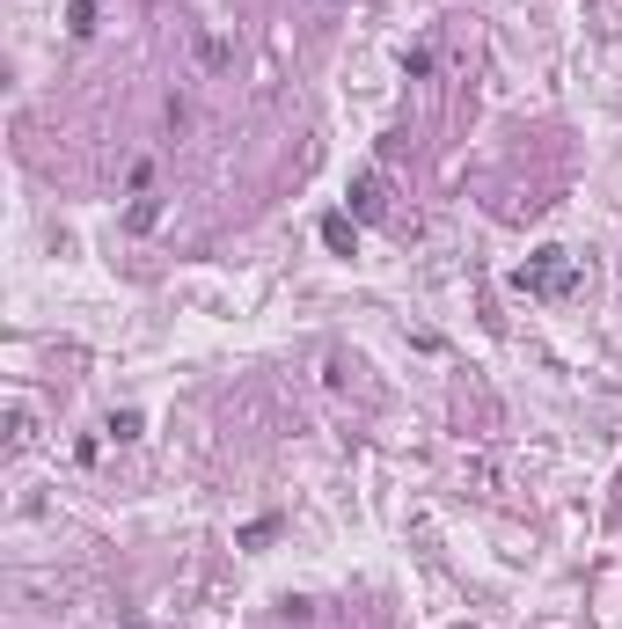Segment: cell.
Returning a JSON list of instances; mask_svg holds the SVG:
<instances>
[{
    "mask_svg": "<svg viewBox=\"0 0 622 629\" xmlns=\"http://www.w3.org/2000/svg\"><path fill=\"white\" fill-rule=\"evenodd\" d=\"M110 439H118V447H125V439H140V410H118V417H110Z\"/></svg>",
    "mask_w": 622,
    "mask_h": 629,
    "instance_id": "obj_7",
    "label": "cell"
},
{
    "mask_svg": "<svg viewBox=\"0 0 622 629\" xmlns=\"http://www.w3.org/2000/svg\"><path fill=\"white\" fill-rule=\"evenodd\" d=\"M520 293H542V300H564V293H579V264H571L564 249H535V264L520 271Z\"/></svg>",
    "mask_w": 622,
    "mask_h": 629,
    "instance_id": "obj_1",
    "label": "cell"
},
{
    "mask_svg": "<svg viewBox=\"0 0 622 629\" xmlns=\"http://www.w3.org/2000/svg\"><path fill=\"white\" fill-rule=\"evenodd\" d=\"M66 30H74V37H96V0H66Z\"/></svg>",
    "mask_w": 622,
    "mask_h": 629,
    "instance_id": "obj_5",
    "label": "cell"
},
{
    "mask_svg": "<svg viewBox=\"0 0 622 629\" xmlns=\"http://www.w3.org/2000/svg\"><path fill=\"white\" fill-rule=\"evenodd\" d=\"M8 447H15V454H30V447H37V417L22 410V403L8 410Z\"/></svg>",
    "mask_w": 622,
    "mask_h": 629,
    "instance_id": "obj_3",
    "label": "cell"
},
{
    "mask_svg": "<svg viewBox=\"0 0 622 629\" xmlns=\"http://www.w3.org/2000/svg\"><path fill=\"white\" fill-rule=\"evenodd\" d=\"M125 191H132V198H147V191H154V161H132V176H125Z\"/></svg>",
    "mask_w": 622,
    "mask_h": 629,
    "instance_id": "obj_6",
    "label": "cell"
},
{
    "mask_svg": "<svg viewBox=\"0 0 622 629\" xmlns=\"http://www.w3.org/2000/svg\"><path fill=\"white\" fill-rule=\"evenodd\" d=\"M322 242H330V249H352V242H359V220H352V213H330V220H322Z\"/></svg>",
    "mask_w": 622,
    "mask_h": 629,
    "instance_id": "obj_4",
    "label": "cell"
},
{
    "mask_svg": "<svg viewBox=\"0 0 622 629\" xmlns=\"http://www.w3.org/2000/svg\"><path fill=\"white\" fill-rule=\"evenodd\" d=\"M388 198H396V191H388L381 169H359V176H352V220H359V227H381V220H388Z\"/></svg>",
    "mask_w": 622,
    "mask_h": 629,
    "instance_id": "obj_2",
    "label": "cell"
}]
</instances>
